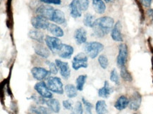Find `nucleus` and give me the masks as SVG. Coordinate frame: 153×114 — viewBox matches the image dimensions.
Segmentation results:
<instances>
[{
	"mask_svg": "<svg viewBox=\"0 0 153 114\" xmlns=\"http://www.w3.org/2000/svg\"><path fill=\"white\" fill-rule=\"evenodd\" d=\"M114 21L112 18L104 16L96 19L92 28L93 35L97 37H103L112 30Z\"/></svg>",
	"mask_w": 153,
	"mask_h": 114,
	"instance_id": "1",
	"label": "nucleus"
},
{
	"mask_svg": "<svg viewBox=\"0 0 153 114\" xmlns=\"http://www.w3.org/2000/svg\"><path fill=\"white\" fill-rule=\"evenodd\" d=\"M104 50V45L98 42H88L85 43L84 51L88 56L91 58H95L100 53Z\"/></svg>",
	"mask_w": 153,
	"mask_h": 114,
	"instance_id": "2",
	"label": "nucleus"
},
{
	"mask_svg": "<svg viewBox=\"0 0 153 114\" xmlns=\"http://www.w3.org/2000/svg\"><path fill=\"white\" fill-rule=\"evenodd\" d=\"M47 85L51 92L58 94H64V85L60 78L57 77H50L48 79Z\"/></svg>",
	"mask_w": 153,
	"mask_h": 114,
	"instance_id": "3",
	"label": "nucleus"
},
{
	"mask_svg": "<svg viewBox=\"0 0 153 114\" xmlns=\"http://www.w3.org/2000/svg\"><path fill=\"white\" fill-rule=\"evenodd\" d=\"M88 56L85 53L80 52L74 57L72 61V68L74 70H78L80 68H86L88 66Z\"/></svg>",
	"mask_w": 153,
	"mask_h": 114,
	"instance_id": "4",
	"label": "nucleus"
},
{
	"mask_svg": "<svg viewBox=\"0 0 153 114\" xmlns=\"http://www.w3.org/2000/svg\"><path fill=\"white\" fill-rule=\"evenodd\" d=\"M45 41L48 48L53 54H57L63 44L62 41L59 39V37L54 36L52 37L47 35L45 39Z\"/></svg>",
	"mask_w": 153,
	"mask_h": 114,
	"instance_id": "5",
	"label": "nucleus"
},
{
	"mask_svg": "<svg viewBox=\"0 0 153 114\" xmlns=\"http://www.w3.org/2000/svg\"><path fill=\"white\" fill-rule=\"evenodd\" d=\"M128 58V47L126 44H121L119 47V54L117 58V66L119 68L125 66Z\"/></svg>",
	"mask_w": 153,
	"mask_h": 114,
	"instance_id": "6",
	"label": "nucleus"
},
{
	"mask_svg": "<svg viewBox=\"0 0 153 114\" xmlns=\"http://www.w3.org/2000/svg\"><path fill=\"white\" fill-rule=\"evenodd\" d=\"M34 89L40 94V96L45 99H52L53 97L52 92L49 90L48 85H47V83L44 81H40L35 84Z\"/></svg>",
	"mask_w": 153,
	"mask_h": 114,
	"instance_id": "7",
	"label": "nucleus"
},
{
	"mask_svg": "<svg viewBox=\"0 0 153 114\" xmlns=\"http://www.w3.org/2000/svg\"><path fill=\"white\" fill-rule=\"evenodd\" d=\"M31 73L33 77L38 81H43L44 80L48 79L51 74L50 70L42 67H34L31 69Z\"/></svg>",
	"mask_w": 153,
	"mask_h": 114,
	"instance_id": "8",
	"label": "nucleus"
},
{
	"mask_svg": "<svg viewBox=\"0 0 153 114\" xmlns=\"http://www.w3.org/2000/svg\"><path fill=\"white\" fill-rule=\"evenodd\" d=\"M50 23L48 19L39 15L31 19V24L37 30H48Z\"/></svg>",
	"mask_w": 153,
	"mask_h": 114,
	"instance_id": "9",
	"label": "nucleus"
},
{
	"mask_svg": "<svg viewBox=\"0 0 153 114\" xmlns=\"http://www.w3.org/2000/svg\"><path fill=\"white\" fill-rule=\"evenodd\" d=\"M55 9L49 5H41L37 9V13L38 15L45 18L49 21H52L53 14H54Z\"/></svg>",
	"mask_w": 153,
	"mask_h": 114,
	"instance_id": "10",
	"label": "nucleus"
},
{
	"mask_svg": "<svg viewBox=\"0 0 153 114\" xmlns=\"http://www.w3.org/2000/svg\"><path fill=\"white\" fill-rule=\"evenodd\" d=\"M55 63L60 70V74L64 80H68L71 76V68L67 62H64L60 59H56Z\"/></svg>",
	"mask_w": 153,
	"mask_h": 114,
	"instance_id": "11",
	"label": "nucleus"
},
{
	"mask_svg": "<svg viewBox=\"0 0 153 114\" xmlns=\"http://www.w3.org/2000/svg\"><path fill=\"white\" fill-rule=\"evenodd\" d=\"M141 101H142V97H141L140 94L138 92H135L129 100V109L132 111L138 110L141 105Z\"/></svg>",
	"mask_w": 153,
	"mask_h": 114,
	"instance_id": "12",
	"label": "nucleus"
},
{
	"mask_svg": "<svg viewBox=\"0 0 153 114\" xmlns=\"http://www.w3.org/2000/svg\"><path fill=\"white\" fill-rule=\"evenodd\" d=\"M74 40L78 45L85 44L87 42V32L83 27L76 29L74 32Z\"/></svg>",
	"mask_w": 153,
	"mask_h": 114,
	"instance_id": "13",
	"label": "nucleus"
},
{
	"mask_svg": "<svg viewBox=\"0 0 153 114\" xmlns=\"http://www.w3.org/2000/svg\"><path fill=\"white\" fill-rule=\"evenodd\" d=\"M74 47L71 45L63 44L61 49L59 51L57 54L60 58H66V59H69L74 54Z\"/></svg>",
	"mask_w": 153,
	"mask_h": 114,
	"instance_id": "14",
	"label": "nucleus"
},
{
	"mask_svg": "<svg viewBox=\"0 0 153 114\" xmlns=\"http://www.w3.org/2000/svg\"><path fill=\"white\" fill-rule=\"evenodd\" d=\"M70 14L74 19H78L81 17L82 16V9L80 8L78 0H73L69 4Z\"/></svg>",
	"mask_w": 153,
	"mask_h": 114,
	"instance_id": "15",
	"label": "nucleus"
},
{
	"mask_svg": "<svg viewBox=\"0 0 153 114\" xmlns=\"http://www.w3.org/2000/svg\"><path fill=\"white\" fill-rule=\"evenodd\" d=\"M111 37L116 42H122L123 36L121 34V24L120 21H117L114 25L111 33Z\"/></svg>",
	"mask_w": 153,
	"mask_h": 114,
	"instance_id": "16",
	"label": "nucleus"
},
{
	"mask_svg": "<svg viewBox=\"0 0 153 114\" xmlns=\"http://www.w3.org/2000/svg\"><path fill=\"white\" fill-rule=\"evenodd\" d=\"M128 104L129 99L126 96L122 95L119 97V99L115 102L114 107L116 109L119 110V111H122L128 107Z\"/></svg>",
	"mask_w": 153,
	"mask_h": 114,
	"instance_id": "17",
	"label": "nucleus"
},
{
	"mask_svg": "<svg viewBox=\"0 0 153 114\" xmlns=\"http://www.w3.org/2000/svg\"><path fill=\"white\" fill-rule=\"evenodd\" d=\"M112 92L113 90L109 85V82L105 81L103 87L98 90V95H99V97L102 98H108L112 93Z\"/></svg>",
	"mask_w": 153,
	"mask_h": 114,
	"instance_id": "18",
	"label": "nucleus"
},
{
	"mask_svg": "<svg viewBox=\"0 0 153 114\" xmlns=\"http://www.w3.org/2000/svg\"><path fill=\"white\" fill-rule=\"evenodd\" d=\"M52 22L57 23V24H64L66 23V17L63 11L59 9H55L54 14H53Z\"/></svg>",
	"mask_w": 153,
	"mask_h": 114,
	"instance_id": "19",
	"label": "nucleus"
},
{
	"mask_svg": "<svg viewBox=\"0 0 153 114\" xmlns=\"http://www.w3.org/2000/svg\"><path fill=\"white\" fill-rule=\"evenodd\" d=\"M48 30L51 34L54 35V37H63L64 35V33L62 27H60L59 25L54 24V23H50Z\"/></svg>",
	"mask_w": 153,
	"mask_h": 114,
	"instance_id": "20",
	"label": "nucleus"
},
{
	"mask_svg": "<svg viewBox=\"0 0 153 114\" xmlns=\"http://www.w3.org/2000/svg\"><path fill=\"white\" fill-rule=\"evenodd\" d=\"M34 50L35 54H38V56L42 57V58H48L49 56H50V50L42 44L35 45V47H34Z\"/></svg>",
	"mask_w": 153,
	"mask_h": 114,
	"instance_id": "21",
	"label": "nucleus"
},
{
	"mask_svg": "<svg viewBox=\"0 0 153 114\" xmlns=\"http://www.w3.org/2000/svg\"><path fill=\"white\" fill-rule=\"evenodd\" d=\"M45 104L48 106V107L50 109L51 111L54 112V113H58L60 111L61 109V106L59 101L56 99H49L46 100Z\"/></svg>",
	"mask_w": 153,
	"mask_h": 114,
	"instance_id": "22",
	"label": "nucleus"
},
{
	"mask_svg": "<svg viewBox=\"0 0 153 114\" xmlns=\"http://www.w3.org/2000/svg\"><path fill=\"white\" fill-rule=\"evenodd\" d=\"M28 37H30L31 40L37 41L40 44L43 42L44 40V34L42 32H41L40 30H31L28 33Z\"/></svg>",
	"mask_w": 153,
	"mask_h": 114,
	"instance_id": "23",
	"label": "nucleus"
},
{
	"mask_svg": "<svg viewBox=\"0 0 153 114\" xmlns=\"http://www.w3.org/2000/svg\"><path fill=\"white\" fill-rule=\"evenodd\" d=\"M93 7L95 11L99 14H102L105 12L106 5L103 0H92Z\"/></svg>",
	"mask_w": 153,
	"mask_h": 114,
	"instance_id": "24",
	"label": "nucleus"
},
{
	"mask_svg": "<svg viewBox=\"0 0 153 114\" xmlns=\"http://www.w3.org/2000/svg\"><path fill=\"white\" fill-rule=\"evenodd\" d=\"M77 88L76 86H74V84H66L64 87V92H66V96L70 99L71 98H75L77 97L78 92H77Z\"/></svg>",
	"mask_w": 153,
	"mask_h": 114,
	"instance_id": "25",
	"label": "nucleus"
},
{
	"mask_svg": "<svg viewBox=\"0 0 153 114\" xmlns=\"http://www.w3.org/2000/svg\"><path fill=\"white\" fill-rule=\"evenodd\" d=\"M95 111L97 114H107V105L105 101L99 100L95 104Z\"/></svg>",
	"mask_w": 153,
	"mask_h": 114,
	"instance_id": "26",
	"label": "nucleus"
},
{
	"mask_svg": "<svg viewBox=\"0 0 153 114\" xmlns=\"http://www.w3.org/2000/svg\"><path fill=\"white\" fill-rule=\"evenodd\" d=\"M88 76L87 75H80L76 78V88L78 91H83L84 85H85L86 80H87Z\"/></svg>",
	"mask_w": 153,
	"mask_h": 114,
	"instance_id": "27",
	"label": "nucleus"
},
{
	"mask_svg": "<svg viewBox=\"0 0 153 114\" xmlns=\"http://www.w3.org/2000/svg\"><path fill=\"white\" fill-rule=\"evenodd\" d=\"M31 111L35 114H52L49 108L39 106V107H33L31 108Z\"/></svg>",
	"mask_w": 153,
	"mask_h": 114,
	"instance_id": "28",
	"label": "nucleus"
},
{
	"mask_svg": "<svg viewBox=\"0 0 153 114\" xmlns=\"http://www.w3.org/2000/svg\"><path fill=\"white\" fill-rule=\"evenodd\" d=\"M94 18L95 17H94L91 13H86L83 17V21L84 25H85L86 27H93L94 23H95V21Z\"/></svg>",
	"mask_w": 153,
	"mask_h": 114,
	"instance_id": "29",
	"label": "nucleus"
},
{
	"mask_svg": "<svg viewBox=\"0 0 153 114\" xmlns=\"http://www.w3.org/2000/svg\"><path fill=\"white\" fill-rule=\"evenodd\" d=\"M121 76L125 81L131 82L133 80L132 76H131L130 73L128 71V70L126 68V66L121 68Z\"/></svg>",
	"mask_w": 153,
	"mask_h": 114,
	"instance_id": "30",
	"label": "nucleus"
},
{
	"mask_svg": "<svg viewBox=\"0 0 153 114\" xmlns=\"http://www.w3.org/2000/svg\"><path fill=\"white\" fill-rule=\"evenodd\" d=\"M98 62L102 69H107L109 66V60H108L107 57L104 54L100 55L98 57Z\"/></svg>",
	"mask_w": 153,
	"mask_h": 114,
	"instance_id": "31",
	"label": "nucleus"
},
{
	"mask_svg": "<svg viewBox=\"0 0 153 114\" xmlns=\"http://www.w3.org/2000/svg\"><path fill=\"white\" fill-rule=\"evenodd\" d=\"M82 102H83L84 107H85V113L92 114V109H93V104H92L91 102L87 101V100H86L84 97H82Z\"/></svg>",
	"mask_w": 153,
	"mask_h": 114,
	"instance_id": "32",
	"label": "nucleus"
},
{
	"mask_svg": "<svg viewBox=\"0 0 153 114\" xmlns=\"http://www.w3.org/2000/svg\"><path fill=\"white\" fill-rule=\"evenodd\" d=\"M83 104L80 101H78L75 104V107H74L72 113L71 114H83Z\"/></svg>",
	"mask_w": 153,
	"mask_h": 114,
	"instance_id": "33",
	"label": "nucleus"
},
{
	"mask_svg": "<svg viewBox=\"0 0 153 114\" xmlns=\"http://www.w3.org/2000/svg\"><path fill=\"white\" fill-rule=\"evenodd\" d=\"M110 80L111 82H114V83L116 84H117V85H119V83H120V82H119V75H118V73H117V70H116L115 68H114V69L111 71Z\"/></svg>",
	"mask_w": 153,
	"mask_h": 114,
	"instance_id": "34",
	"label": "nucleus"
},
{
	"mask_svg": "<svg viewBox=\"0 0 153 114\" xmlns=\"http://www.w3.org/2000/svg\"><path fill=\"white\" fill-rule=\"evenodd\" d=\"M49 67H50V71L51 73V74H54L56 75L58 73V67L56 66V63H53V62H48Z\"/></svg>",
	"mask_w": 153,
	"mask_h": 114,
	"instance_id": "35",
	"label": "nucleus"
},
{
	"mask_svg": "<svg viewBox=\"0 0 153 114\" xmlns=\"http://www.w3.org/2000/svg\"><path fill=\"white\" fill-rule=\"evenodd\" d=\"M82 11H86L89 7V0H78Z\"/></svg>",
	"mask_w": 153,
	"mask_h": 114,
	"instance_id": "36",
	"label": "nucleus"
},
{
	"mask_svg": "<svg viewBox=\"0 0 153 114\" xmlns=\"http://www.w3.org/2000/svg\"><path fill=\"white\" fill-rule=\"evenodd\" d=\"M63 107L66 110H73V103L69 100H64Z\"/></svg>",
	"mask_w": 153,
	"mask_h": 114,
	"instance_id": "37",
	"label": "nucleus"
},
{
	"mask_svg": "<svg viewBox=\"0 0 153 114\" xmlns=\"http://www.w3.org/2000/svg\"><path fill=\"white\" fill-rule=\"evenodd\" d=\"M40 1L45 4H47L59 5L62 4V1L61 0H40Z\"/></svg>",
	"mask_w": 153,
	"mask_h": 114,
	"instance_id": "38",
	"label": "nucleus"
},
{
	"mask_svg": "<svg viewBox=\"0 0 153 114\" xmlns=\"http://www.w3.org/2000/svg\"><path fill=\"white\" fill-rule=\"evenodd\" d=\"M142 4L146 7H150L151 5L152 0H140Z\"/></svg>",
	"mask_w": 153,
	"mask_h": 114,
	"instance_id": "39",
	"label": "nucleus"
},
{
	"mask_svg": "<svg viewBox=\"0 0 153 114\" xmlns=\"http://www.w3.org/2000/svg\"><path fill=\"white\" fill-rule=\"evenodd\" d=\"M104 1H105L106 2H109V1H112V0H104Z\"/></svg>",
	"mask_w": 153,
	"mask_h": 114,
	"instance_id": "40",
	"label": "nucleus"
},
{
	"mask_svg": "<svg viewBox=\"0 0 153 114\" xmlns=\"http://www.w3.org/2000/svg\"><path fill=\"white\" fill-rule=\"evenodd\" d=\"M133 114H138V113H133Z\"/></svg>",
	"mask_w": 153,
	"mask_h": 114,
	"instance_id": "41",
	"label": "nucleus"
}]
</instances>
